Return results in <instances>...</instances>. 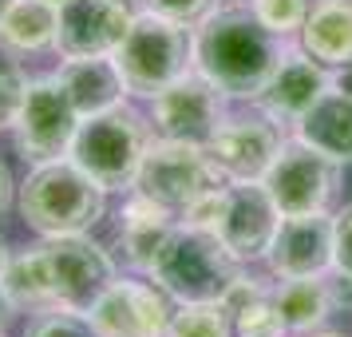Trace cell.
I'll return each instance as SVG.
<instances>
[{
	"mask_svg": "<svg viewBox=\"0 0 352 337\" xmlns=\"http://www.w3.org/2000/svg\"><path fill=\"white\" fill-rule=\"evenodd\" d=\"M301 48L329 72L352 64V0H317L305 17Z\"/></svg>",
	"mask_w": 352,
	"mask_h": 337,
	"instance_id": "19",
	"label": "cell"
},
{
	"mask_svg": "<svg viewBox=\"0 0 352 337\" xmlns=\"http://www.w3.org/2000/svg\"><path fill=\"white\" fill-rule=\"evenodd\" d=\"M40 246L48 258L56 305H64V309H87L115 282L111 254L87 234H56V238H44Z\"/></svg>",
	"mask_w": 352,
	"mask_h": 337,
	"instance_id": "11",
	"label": "cell"
},
{
	"mask_svg": "<svg viewBox=\"0 0 352 337\" xmlns=\"http://www.w3.org/2000/svg\"><path fill=\"white\" fill-rule=\"evenodd\" d=\"M222 210H226V183H222V187H210V191H202L190 207L178 214V218H182V223H190V226H206V230H214V226H218V218H222Z\"/></svg>",
	"mask_w": 352,
	"mask_h": 337,
	"instance_id": "29",
	"label": "cell"
},
{
	"mask_svg": "<svg viewBox=\"0 0 352 337\" xmlns=\"http://www.w3.org/2000/svg\"><path fill=\"white\" fill-rule=\"evenodd\" d=\"M226 175L214 167L210 151L202 143H182V139H151L143 163H139V175L131 191L155 198L162 207H170L175 214L190 207L194 198L210 187H222Z\"/></svg>",
	"mask_w": 352,
	"mask_h": 337,
	"instance_id": "6",
	"label": "cell"
},
{
	"mask_svg": "<svg viewBox=\"0 0 352 337\" xmlns=\"http://www.w3.org/2000/svg\"><path fill=\"white\" fill-rule=\"evenodd\" d=\"M329 88H333V72H329V68L317 64L305 48H289L285 56L277 60V68H273V76L265 80V88L257 92V108L265 112L270 123H289V127H297L301 115L309 112Z\"/></svg>",
	"mask_w": 352,
	"mask_h": 337,
	"instance_id": "14",
	"label": "cell"
},
{
	"mask_svg": "<svg viewBox=\"0 0 352 337\" xmlns=\"http://www.w3.org/2000/svg\"><path fill=\"white\" fill-rule=\"evenodd\" d=\"M52 4H67V0H52Z\"/></svg>",
	"mask_w": 352,
	"mask_h": 337,
	"instance_id": "39",
	"label": "cell"
},
{
	"mask_svg": "<svg viewBox=\"0 0 352 337\" xmlns=\"http://www.w3.org/2000/svg\"><path fill=\"white\" fill-rule=\"evenodd\" d=\"M28 72L20 68L16 56L0 52V131H12L20 115V103H24V92H28Z\"/></svg>",
	"mask_w": 352,
	"mask_h": 337,
	"instance_id": "28",
	"label": "cell"
},
{
	"mask_svg": "<svg viewBox=\"0 0 352 337\" xmlns=\"http://www.w3.org/2000/svg\"><path fill=\"white\" fill-rule=\"evenodd\" d=\"M8 203H12V175H8V167L0 163V214L8 210Z\"/></svg>",
	"mask_w": 352,
	"mask_h": 337,
	"instance_id": "34",
	"label": "cell"
},
{
	"mask_svg": "<svg viewBox=\"0 0 352 337\" xmlns=\"http://www.w3.org/2000/svg\"><path fill=\"white\" fill-rule=\"evenodd\" d=\"M80 123L83 115L76 112V103L64 92V83L56 80V72L32 76L16 123H12V139H16V151L24 155V163L64 159L72 151V139H76Z\"/></svg>",
	"mask_w": 352,
	"mask_h": 337,
	"instance_id": "7",
	"label": "cell"
},
{
	"mask_svg": "<svg viewBox=\"0 0 352 337\" xmlns=\"http://www.w3.org/2000/svg\"><path fill=\"white\" fill-rule=\"evenodd\" d=\"M273 302L281 309V318L293 334H313L320 321L333 314V298H329V282L324 274L313 278H281V286L273 289Z\"/></svg>",
	"mask_w": 352,
	"mask_h": 337,
	"instance_id": "23",
	"label": "cell"
},
{
	"mask_svg": "<svg viewBox=\"0 0 352 337\" xmlns=\"http://www.w3.org/2000/svg\"><path fill=\"white\" fill-rule=\"evenodd\" d=\"M333 88H340V92H349V96H352V64L349 68H336V72H333Z\"/></svg>",
	"mask_w": 352,
	"mask_h": 337,
	"instance_id": "35",
	"label": "cell"
},
{
	"mask_svg": "<svg viewBox=\"0 0 352 337\" xmlns=\"http://www.w3.org/2000/svg\"><path fill=\"white\" fill-rule=\"evenodd\" d=\"M222 302L234 314L238 337H285L289 334L285 318H281V309L273 302V289H265L250 274H238L230 282V289L222 294Z\"/></svg>",
	"mask_w": 352,
	"mask_h": 337,
	"instance_id": "22",
	"label": "cell"
},
{
	"mask_svg": "<svg viewBox=\"0 0 352 337\" xmlns=\"http://www.w3.org/2000/svg\"><path fill=\"white\" fill-rule=\"evenodd\" d=\"M111 56L127 83V96L155 99L166 83L194 68V28L143 8Z\"/></svg>",
	"mask_w": 352,
	"mask_h": 337,
	"instance_id": "4",
	"label": "cell"
},
{
	"mask_svg": "<svg viewBox=\"0 0 352 337\" xmlns=\"http://www.w3.org/2000/svg\"><path fill=\"white\" fill-rule=\"evenodd\" d=\"M333 270L352 274V203L333 214Z\"/></svg>",
	"mask_w": 352,
	"mask_h": 337,
	"instance_id": "31",
	"label": "cell"
},
{
	"mask_svg": "<svg viewBox=\"0 0 352 337\" xmlns=\"http://www.w3.org/2000/svg\"><path fill=\"white\" fill-rule=\"evenodd\" d=\"M170 294L155 282L115 278L83 314L103 337H166L170 334Z\"/></svg>",
	"mask_w": 352,
	"mask_h": 337,
	"instance_id": "10",
	"label": "cell"
},
{
	"mask_svg": "<svg viewBox=\"0 0 352 337\" xmlns=\"http://www.w3.org/2000/svg\"><path fill=\"white\" fill-rule=\"evenodd\" d=\"M297 139L317 147L336 163H352V96L340 88H329L324 96L301 115Z\"/></svg>",
	"mask_w": 352,
	"mask_h": 337,
	"instance_id": "20",
	"label": "cell"
},
{
	"mask_svg": "<svg viewBox=\"0 0 352 337\" xmlns=\"http://www.w3.org/2000/svg\"><path fill=\"white\" fill-rule=\"evenodd\" d=\"M8 258H12V250H8V242L0 234V282H4V270H8Z\"/></svg>",
	"mask_w": 352,
	"mask_h": 337,
	"instance_id": "36",
	"label": "cell"
},
{
	"mask_svg": "<svg viewBox=\"0 0 352 337\" xmlns=\"http://www.w3.org/2000/svg\"><path fill=\"white\" fill-rule=\"evenodd\" d=\"M60 32V4L52 0H16L0 20V52L8 56H40L56 48Z\"/></svg>",
	"mask_w": 352,
	"mask_h": 337,
	"instance_id": "21",
	"label": "cell"
},
{
	"mask_svg": "<svg viewBox=\"0 0 352 337\" xmlns=\"http://www.w3.org/2000/svg\"><path fill=\"white\" fill-rule=\"evenodd\" d=\"M281 147V135L270 119H226L206 143L214 167L226 183H261L273 155Z\"/></svg>",
	"mask_w": 352,
	"mask_h": 337,
	"instance_id": "16",
	"label": "cell"
},
{
	"mask_svg": "<svg viewBox=\"0 0 352 337\" xmlns=\"http://www.w3.org/2000/svg\"><path fill=\"white\" fill-rule=\"evenodd\" d=\"M56 80L64 83V92L72 96L76 112L87 119V115H103L127 103V83L119 76V64L115 56H76V60H64Z\"/></svg>",
	"mask_w": 352,
	"mask_h": 337,
	"instance_id": "18",
	"label": "cell"
},
{
	"mask_svg": "<svg viewBox=\"0 0 352 337\" xmlns=\"http://www.w3.org/2000/svg\"><path fill=\"white\" fill-rule=\"evenodd\" d=\"M324 282H329V298H333V309H352V274L344 270H329L324 274Z\"/></svg>",
	"mask_w": 352,
	"mask_h": 337,
	"instance_id": "32",
	"label": "cell"
},
{
	"mask_svg": "<svg viewBox=\"0 0 352 337\" xmlns=\"http://www.w3.org/2000/svg\"><path fill=\"white\" fill-rule=\"evenodd\" d=\"M317 337H340V334H317Z\"/></svg>",
	"mask_w": 352,
	"mask_h": 337,
	"instance_id": "38",
	"label": "cell"
},
{
	"mask_svg": "<svg viewBox=\"0 0 352 337\" xmlns=\"http://www.w3.org/2000/svg\"><path fill=\"white\" fill-rule=\"evenodd\" d=\"M16 314H20L16 298H12V294H8V286L0 282V334H4L8 325H12V318H16Z\"/></svg>",
	"mask_w": 352,
	"mask_h": 337,
	"instance_id": "33",
	"label": "cell"
},
{
	"mask_svg": "<svg viewBox=\"0 0 352 337\" xmlns=\"http://www.w3.org/2000/svg\"><path fill=\"white\" fill-rule=\"evenodd\" d=\"M226 96L202 72H186L175 83H166L151 99V123L162 139H182V143H202L214 139V131L226 123Z\"/></svg>",
	"mask_w": 352,
	"mask_h": 337,
	"instance_id": "9",
	"label": "cell"
},
{
	"mask_svg": "<svg viewBox=\"0 0 352 337\" xmlns=\"http://www.w3.org/2000/svg\"><path fill=\"white\" fill-rule=\"evenodd\" d=\"M340 167L344 163L309 147L305 139H281L261 183L277 203L281 218L285 214H313V210H324L333 203L336 187H340Z\"/></svg>",
	"mask_w": 352,
	"mask_h": 337,
	"instance_id": "8",
	"label": "cell"
},
{
	"mask_svg": "<svg viewBox=\"0 0 352 337\" xmlns=\"http://www.w3.org/2000/svg\"><path fill=\"white\" fill-rule=\"evenodd\" d=\"M146 12H159V17L182 20V24H198L210 8H218V0H139Z\"/></svg>",
	"mask_w": 352,
	"mask_h": 337,
	"instance_id": "30",
	"label": "cell"
},
{
	"mask_svg": "<svg viewBox=\"0 0 352 337\" xmlns=\"http://www.w3.org/2000/svg\"><path fill=\"white\" fill-rule=\"evenodd\" d=\"M24 337H103V334L91 325V318H87L83 309H64V305H56V309L32 314Z\"/></svg>",
	"mask_w": 352,
	"mask_h": 337,
	"instance_id": "26",
	"label": "cell"
},
{
	"mask_svg": "<svg viewBox=\"0 0 352 337\" xmlns=\"http://www.w3.org/2000/svg\"><path fill=\"white\" fill-rule=\"evenodd\" d=\"M250 8H254V17L270 28L273 36H293L305 28V17H309V0H250Z\"/></svg>",
	"mask_w": 352,
	"mask_h": 337,
	"instance_id": "27",
	"label": "cell"
},
{
	"mask_svg": "<svg viewBox=\"0 0 352 337\" xmlns=\"http://www.w3.org/2000/svg\"><path fill=\"white\" fill-rule=\"evenodd\" d=\"M285 52V40L273 36L250 4L210 8L194 24V72H202L226 99H257Z\"/></svg>",
	"mask_w": 352,
	"mask_h": 337,
	"instance_id": "1",
	"label": "cell"
},
{
	"mask_svg": "<svg viewBox=\"0 0 352 337\" xmlns=\"http://www.w3.org/2000/svg\"><path fill=\"white\" fill-rule=\"evenodd\" d=\"M12 4H16V0H0V20H4V12H8Z\"/></svg>",
	"mask_w": 352,
	"mask_h": 337,
	"instance_id": "37",
	"label": "cell"
},
{
	"mask_svg": "<svg viewBox=\"0 0 352 337\" xmlns=\"http://www.w3.org/2000/svg\"><path fill=\"white\" fill-rule=\"evenodd\" d=\"M4 286L16 298L20 309H56V294H52V274H48V258H44V246H32V250H16L8 258V270H4Z\"/></svg>",
	"mask_w": 352,
	"mask_h": 337,
	"instance_id": "24",
	"label": "cell"
},
{
	"mask_svg": "<svg viewBox=\"0 0 352 337\" xmlns=\"http://www.w3.org/2000/svg\"><path fill=\"white\" fill-rule=\"evenodd\" d=\"M135 0H67L60 4V32H56V56H111L127 28L135 24Z\"/></svg>",
	"mask_w": 352,
	"mask_h": 337,
	"instance_id": "12",
	"label": "cell"
},
{
	"mask_svg": "<svg viewBox=\"0 0 352 337\" xmlns=\"http://www.w3.org/2000/svg\"><path fill=\"white\" fill-rule=\"evenodd\" d=\"M151 139V119H143L131 103H119L111 112L83 119L67 159L83 167L103 191H131Z\"/></svg>",
	"mask_w": 352,
	"mask_h": 337,
	"instance_id": "5",
	"label": "cell"
},
{
	"mask_svg": "<svg viewBox=\"0 0 352 337\" xmlns=\"http://www.w3.org/2000/svg\"><path fill=\"white\" fill-rule=\"evenodd\" d=\"M238 274L241 262L230 254V246L214 230L178 223L170 230V238L162 242L146 278L182 305V302H218Z\"/></svg>",
	"mask_w": 352,
	"mask_h": 337,
	"instance_id": "3",
	"label": "cell"
},
{
	"mask_svg": "<svg viewBox=\"0 0 352 337\" xmlns=\"http://www.w3.org/2000/svg\"><path fill=\"white\" fill-rule=\"evenodd\" d=\"M20 218L32 226L40 238L56 234H87L107 210V191L83 167L67 159L32 163L16 194Z\"/></svg>",
	"mask_w": 352,
	"mask_h": 337,
	"instance_id": "2",
	"label": "cell"
},
{
	"mask_svg": "<svg viewBox=\"0 0 352 337\" xmlns=\"http://www.w3.org/2000/svg\"><path fill=\"white\" fill-rule=\"evenodd\" d=\"M277 223H281V210L270 198L265 183H230L226 210L214 234L230 246V254L238 262H254V258H265L273 234H277Z\"/></svg>",
	"mask_w": 352,
	"mask_h": 337,
	"instance_id": "13",
	"label": "cell"
},
{
	"mask_svg": "<svg viewBox=\"0 0 352 337\" xmlns=\"http://www.w3.org/2000/svg\"><path fill=\"white\" fill-rule=\"evenodd\" d=\"M166 337H238L230 305L218 302H182L170 318Z\"/></svg>",
	"mask_w": 352,
	"mask_h": 337,
	"instance_id": "25",
	"label": "cell"
},
{
	"mask_svg": "<svg viewBox=\"0 0 352 337\" xmlns=\"http://www.w3.org/2000/svg\"><path fill=\"white\" fill-rule=\"evenodd\" d=\"M0 337H4V334H0Z\"/></svg>",
	"mask_w": 352,
	"mask_h": 337,
	"instance_id": "40",
	"label": "cell"
},
{
	"mask_svg": "<svg viewBox=\"0 0 352 337\" xmlns=\"http://www.w3.org/2000/svg\"><path fill=\"white\" fill-rule=\"evenodd\" d=\"M265 262L277 278H313L333 270V214H285L277 223Z\"/></svg>",
	"mask_w": 352,
	"mask_h": 337,
	"instance_id": "15",
	"label": "cell"
},
{
	"mask_svg": "<svg viewBox=\"0 0 352 337\" xmlns=\"http://www.w3.org/2000/svg\"><path fill=\"white\" fill-rule=\"evenodd\" d=\"M182 223L170 207H162L146 194L131 191L123 210H119V254L135 274H151L155 258H159L162 242L170 238V230Z\"/></svg>",
	"mask_w": 352,
	"mask_h": 337,
	"instance_id": "17",
	"label": "cell"
}]
</instances>
